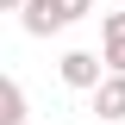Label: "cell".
I'll list each match as a JSON object with an SVG mask.
<instances>
[{"label": "cell", "mask_w": 125, "mask_h": 125, "mask_svg": "<svg viewBox=\"0 0 125 125\" xmlns=\"http://www.w3.org/2000/svg\"><path fill=\"white\" fill-rule=\"evenodd\" d=\"M56 75L69 81V88L94 94L100 81H106V56H100V50H62V62H56Z\"/></svg>", "instance_id": "obj_2"}, {"label": "cell", "mask_w": 125, "mask_h": 125, "mask_svg": "<svg viewBox=\"0 0 125 125\" xmlns=\"http://www.w3.org/2000/svg\"><path fill=\"white\" fill-rule=\"evenodd\" d=\"M0 125H25V88H19V75L0 81Z\"/></svg>", "instance_id": "obj_4"}, {"label": "cell", "mask_w": 125, "mask_h": 125, "mask_svg": "<svg viewBox=\"0 0 125 125\" xmlns=\"http://www.w3.org/2000/svg\"><path fill=\"white\" fill-rule=\"evenodd\" d=\"M100 38H125V6H113V13H100Z\"/></svg>", "instance_id": "obj_6"}, {"label": "cell", "mask_w": 125, "mask_h": 125, "mask_svg": "<svg viewBox=\"0 0 125 125\" xmlns=\"http://www.w3.org/2000/svg\"><path fill=\"white\" fill-rule=\"evenodd\" d=\"M0 6H6V13H25V6H31V0H0Z\"/></svg>", "instance_id": "obj_7"}, {"label": "cell", "mask_w": 125, "mask_h": 125, "mask_svg": "<svg viewBox=\"0 0 125 125\" xmlns=\"http://www.w3.org/2000/svg\"><path fill=\"white\" fill-rule=\"evenodd\" d=\"M88 13H94V0H31L25 13H19V25H25L31 38H50V31H69Z\"/></svg>", "instance_id": "obj_1"}, {"label": "cell", "mask_w": 125, "mask_h": 125, "mask_svg": "<svg viewBox=\"0 0 125 125\" xmlns=\"http://www.w3.org/2000/svg\"><path fill=\"white\" fill-rule=\"evenodd\" d=\"M94 113H100L106 125H119V119H125V75H113V69H106V81L94 88Z\"/></svg>", "instance_id": "obj_3"}, {"label": "cell", "mask_w": 125, "mask_h": 125, "mask_svg": "<svg viewBox=\"0 0 125 125\" xmlns=\"http://www.w3.org/2000/svg\"><path fill=\"white\" fill-rule=\"evenodd\" d=\"M100 56H106L113 75H125V38H100Z\"/></svg>", "instance_id": "obj_5"}]
</instances>
